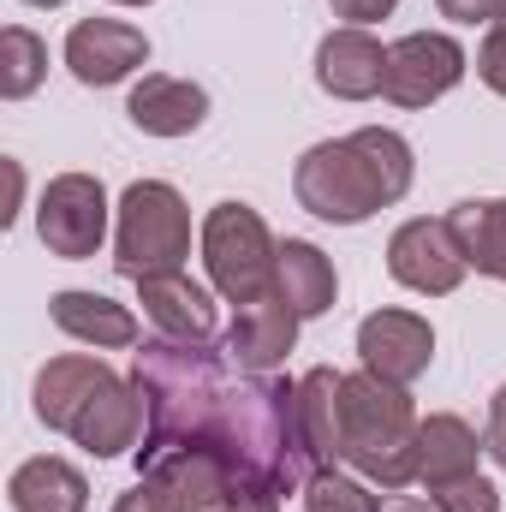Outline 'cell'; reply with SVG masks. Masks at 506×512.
<instances>
[{
  "label": "cell",
  "mask_w": 506,
  "mask_h": 512,
  "mask_svg": "<svg viewBox=\"0 0 506 512\" xmlns=\"http://www.w3.org/2000/svg\"><path fill=\"white\" fill-rule=\"evenodd\" d=\"M411 179H417L411 143L387 126H364L352 137H328V143L304 149L292 191H298V209H310L316 221L358 227L376 209H393L411 191Z\"/></svg>",
  "instance_id": "cell-1"
},
{
  "label": "cell",
  "mask_w": 506,
  "mask_h": 512,
  "mask_svg": "<svg viewBox=\"0 0 506 512\" xmlns=\"http://www.w3.org/2000/svg\"><path fill=\"white\" fill-rule=\"evenodd\" d=\"M381 512H429V507H381Z\"/></svg>",
  "instance_id": "cell-32"
},
{
  "label": "cell",
  "mask_w": 506,
  "mask_h": 512,
  "mask_svg": "<svg viewBox=\"0 0 506 512\" xmlns=\"http://www.w3.org/2000/svg\"><path fill=\"white\" fill-rule=\"evenodd\" d=\"M453 233L465 245V262L489 280H506V197H483V203H459L453 215Z\"/></svg>",
  "instance_id": "cell-21"
},
{
  "label": "cell",
  "mask_w": 506,
  "mask_h": 512,
  "mask_svg": "<svg viewBox=\"0 0 506 512\" xmlns=\"http://www.w3.org/2000/svg\"><path fill=\"white\" fill-rule=\"evenodd\" d=\"M143 429H149L143 393L114 376V382L96 387V399L78 411V423H72V441H78L90 459H120V453H131V447L143 441Z\"/></svg>",
  "instance_id": "cell-14"
},
{
  "label": "cell",
  "mask_w": 506,
  "mask_h": 512,
  "mask_svg": "<svg viewBox=\"0 0 506 512\" xmlns=\"http://www.w3.org/2000/svg\"><path fill=\"white\" fill-rule=\"evenodd\" d=\"M381 78H387V48L370 30L340 24L316 42V84L334 102H370V96H381Z\"/></svg>",
  "instance_id": "cell-12"
},
{
  "label": "cell",
  "mask_w": 506,
  "mask_h": 512,
  "mask_svg": "<svg viewBox=\"0 0 506 512\" xmlns=\"http://www.w3.org/2000/svg\"><path fill=\"white\" fill-rule=\"evenodd\" d=\"M417 405L411 393L381 382L370 370L340 382V459L376 483V489H405L417 483Z\"/></svg>",
  "instance_id": "cell-2"
},
{
  "label": "cell",
  "mask_w": 506,
  "mask_h": 512,
  "mask_svg": "<svg viewBox=\"0 0 506 512\" xmlns=\"http://www.w3.org/2000/svg\"><path fill=\"white\" fill-rule=\"evenodd\" d=\"M126 114L143 137H185V131H197L209 120V96H203V84H191V78L149 72V78L131 90Z\"/></svg>",
  "instance_id": "cell-16"
},
{
  "label": "cell",
  "mask_w": 506,
  "mask_h": 512,
  "mask_svg": "<svg viewBox=\"0 0 506 512\" xmlns=\"http://www.w3.org/2000/svg\"><path fill=\"white\" fill-rule=\"evenodd\" d=\"M6 501H12V512H84L90 507V483H84L78 465L42 453V459H24L12 471Z\"/></svg>",
  "instance_id": "cell-19"
},
{
  "label": "cell",
  "mask_w": 506,
  "mask_h": 512,
  "mask_svg": "<svg viewBox=\"0 0 506 512\" xmlns=\"http://www.w3.org/2000/svg\"><path fill=\"white\" fill-rule=\"evenodd\" d=\"M477 78H483L495 96H506V18L489 24V36H483V48H477Z\"/></svg>",
  "instance_id": "cell-26"
},
{
  "label": "cell",
  "mask_w": 506,
  "mask_h": 512,
  "mask_svg": "<svg viewBox=\"0 0 506 512\" xmlns=\"http://www.w3.org/2000/svg\"><path fill=\"white\" fill-rule=\"evenodd\" d=\"M429 507L435 512H501V489H495L483 471H471V477H459V483L429 489Z\"/></svg>",
  "instance_id": "cell-25"
},
{
  "label": "cell",
  "mask_w": 506,
  "mask_h": 512,
  "mask_svg": "<svg viewBox=\"0 0 506 512\" xmlns=\"http://www.w3.org/2000/svg\"><path fill=\"white\" fill-rule=\"evenodd\" d=\"M102 382H114V370H108L102 358H90V352H66V358H48V364L36 370V417H42L48 429L72 435L78 411L96 399V387H102Z\"/></svg>",
  "instance_id": "cell-15"
},
{
  "label": "cell",
  "mask_w": 506,
  "mask_h": 512,
  "mask_svg": "<svg viewBox=\"0 0 506 512\" xmlns=\"http://www.w3.org/2000/svg\"><path fill=\"white\" fill-rule=\"evenodd\" d=\"M387 274L399 286L423 292V298H447V292H459V280L471 274V262H465V245H459L453 221L417 215V221H405L387 239Z\"/></svg>",
  "instance_id": "cell-7"
},
{
  "label": "cell",
  "mask_w": 506,
  "mask_h": 512,
  "mask_svg": "<svg viewBox=\"0 0 506 512\" xmlns=\"http://www.w3.org/2000/svg\"><path fill=\"white\" fill-rule=\"evenodd\" d=\"M24 6H66V0H24Z\"/></svg>",
  "instance_id": "cell-31"
},
{
  "label": "cell",
  "mask_w": 506,
  "mask_h": 512,
  "mask_svg": "<svg viewBox=\"0 0 506 512\" xmlns=\"http://www.w3.org/2000/svg\"><path fill=\"white\" fill-rule=\"evenodd\" d=\"M143 60H149V36L137 24H126V18H84L66 36V66L90 90H108V84L131 78Z\"/></svg>",
  "instance_id": "cell-10"
},
{
  "label": "cell",
  "mask_w": 506,
  "mask_h": 512,
  "mask_svg": "<svg viewBox=\"0 0 506 512\" xmlns=\"http://www.w3.org/2000/svg\"><path fill=\"white\" fill-rule=\"evenodd\" d=\"M48 316H54L60 334H72V340H84L96 352H126V346H137V316H131L126 304L102 298V292H54L48 298Z\"/></svg>",
  "instance_id": "cell-17"
},
{
  "label": "cell",
  "mask_w": 506,
  "mask_h": 512,
  "mask_svg": "<svg viewBox=\"0 0 506 512\" xmlns=\"http://www.w3.org/2000/svg\"><path fill=\"white\" fill-rule=\"evenodd\" d=\"M114 6H149V0H114Z\"/></svg>",
  "instance_id": "cell-33"
},
{
  "label": "cell",
  "mask_w": 506,
  "mask_h": 512,
  "mask_svg": "<svg viewBox=\"0 0 506 512\" xmlns=\"http://www.w3.org/2000/svg\"><path fill=\"white\" fill-rule=\"evenodd\" d=\"M203 268L215 280V292L239 310L274 292L280 280V245L274 233L262 227L251 203H215L209 221H203Z\"/></svg>",
  "instance_id": "cell-4"
},
{
  "label": "cell",
  "mask_w": 506,
  "mask_h": 512,
  "mask_svg": "<svg viewBox=\"0 0 506 512\" xmlns=\"http://www.w3.org/2000/svg\"><path fill=\"white\" fill-rule=\"evenodd\" d=\"M280 298L310 322V316H328L334 310V292H340V274H334V262L316 251L310 239H286L280 245Z\"/></svg>",
  "instance_id": "cell-20"
},
{
  "label": "cell",
  "mask_w": 506,
  "mask_h": 512,
  "mask_svg": "<svg viewBox=\"0 0 506 512\" xmlns=\"http://www.w3.org/2000/svg\"><path fill=\"white\" fill-rule=\"evenodd\" d=\"M137 471L149 483H161L179 512H221L233 495V465L209 447H161V453H137Z\"/></svg>",
  "instance_id": "cell-11"
},
{
  "label": "cell",
  "mask_w": 506,
  "mask_h": 512,
  "mask_svg": "<svg viewBox=\"0 0 506 512\" xmlns=\"http://www.w3.org/2000/svg\"><path fill=\"white\" fill-rule=\"evenodd\" d=\"M483 447L506 471V387H495V399H489V435H483Z\"/></svg>",
  "instance_id": "cell-29"
},
{
  "label": "cell",
  "mask_w": 506,
  "mask_h": 512,
  "mask_svg": "<svg viewBox=\"0 0 506 512\" xmlns=\"http://www.w3.org/2000/svg\"><path fill=\"white\" fill-rule=\"evenodd\" d=\"M358 358H364L370 376L411 387L435 358V328L417 310H376V316L358 322Z\"/></svg>",
  "instance_id": "cell-8"
},
{
  "label": "cell",
  "mask_w": 506,
  "mask_h": 512,
  "mask_svg": "<svg viewBox=\"0 0 506 512\" xmlns=\"http://www.w3.org/2000/svg\"><path fill=\"white\" fill-rule=\"evenodd\" d=\"M191 256V209L167 179H137L120 197V233H114V268L126 280L173 274Z\"/></svg>",
  "instance_id": "cell-3"
},
{
  "label": "cell",
  "mask_w": 506,
  "mask_h": 512,
  "mask_svg": "<svg viewBox=\"0 0 506 512\" xmlns=\"http://www.w3.org/2000/svg\"><path fill=\"white\" fill-rule=\"evenodd\" d=\"M137 304H143V316H149L167 340H215V328H221V310H215L209 286H197L185 268H173V274H143V280H137Z\"/></svg>",
  "instance_id": "cell-13"
},
{
  "label": "cell",
  "mask_w": 506,
  "mask_h": 512,
  "mask_svg": "<svg viewBox=\"0 0 506 512\" xmlns=\"http://www.w3.org/2000/svg\"><path fill=\"white\" fill-rule=\"evenodd\" d=\"M304 512H381V495H370L364 477H340L328 465L304 483Z\"/></svg>",
  "instance_id": "cell-24"
},
{
  "label": "cell",
  "mask_w": 506,
  "mask_h": 512,
  "mask_svg": "<svg viewBox=\"0 0 506 512\" xmlns=\"http://www.w3.org/2000/svg\"><path fill=\"white\" fill-rule=\"evenodd\" d=\"M465 48L441 30H417V36H399L387 48V78H381V96L393 108H429L441 102L459 78H465Z\"/></svg>",
  "instance_id": "cell-6"
},
{
  "label": "cell",
  "mask_w": 506,
  "mask_h": 512,
  "mask_svg": "<svg viewBox=\"0 0 506 512\" xmlns=\"http://www.w3.org/2000/svg\"><path fill=\"white\" fill-rule=\"evenodd\" d=\"M435 6L453 24H501L506 18V0H435Z\"/></svg>",
  "instance_id": "cell-28"
},
{
  "label": "cell",
  "mask_w": 506,
  "mask_h": 512,
  "mask_svg": "<svg viewBox=\"0 0 506 512\" xmlns=\"http://www.w3.org/2000/svg\"><path fill=\"white\" fill-rule=\"evenodd\" d=\"M36 233H42L48 256H66V262L96 256L102 239H108V191H102V179H90V173L48 179V191L36 203Z\"/></svg>",
  "instance_id": "cell-5"
},
{
  "label": "cell",
  "mask_w": 506,
  "mask_h": 512,
  "mask_svg": "<svg viewBox=\"0 0 506 512\" xmlns=\"http://www.w3.org/2000/svg\"><path fill=\"white\" fill-rule=\"evenodd\" d=\"M328 6H334V18H346V24H358V30H364V24L387 18L399 0H328Z\"/></svg>",
  "instance_id": "cell-30"
},
{
  "label": "cell",
  "mask_w": 506,
  "mask_h": 512,
  "mask_svg": "<svg viewBox=\"0 0 506 512\" xmlns=\"http://www.w3.org/2000/svg\"><path fill=\"white\" fill-rule=\"evenodd\" d=\"M477 453H489V447H477V429L465 417L435 411V417L417 423V483L423 489H441V483L471 477L477 471Z\"/></svg>",
  "instance_id": "cell-18"
},
{
  "label": "cell",
  "mask_w": 506,
  "mask_h": 512,
  "mask_svg": "<svg viewBox=\"0 0 506 512\" xmlns=\"http://www.w3.org/2000/svg\"><path fill=\"white\" fill-rule=\"evenodd\" d=\"M340 370H310L298 376V417H304V441L316 453V465L328 471L340 459Z\"/></svg>",
  "instance_id": "cell-22"
},
{
  "label": "cell",
  "mask_w": 506,
  "mask_h": 512,
  "mask_svg": "<svg viewBox=\"0 0 506 512\" xmlns=\"http://www.w3.org/2000/svg\"><path fill=\"white\" fill-rule=\"evenodd\" d=\"M114 512H179V501H173V495H167L161 483H149V477H137V483H131L126 495L114 501Z\"/></svg>",
  "instance_id": "cell-27"
},
{
  "label": "cell",
  "mask_w": 506,
  "mask_h": 512,
  "mask_svg": "<svg viewBox=\"0 0 506 512\" xmlns=\"http://www.w3.org/2000/svg\"><path fill=\"white\" fill-rule=\"evenodd\" d=\"M298 310L280 298V286L268 292V298H256V304H239L233 310V328H227V358H233V370H245V376H274L280 364H286V352L298 346Z\"/></svg>",
  "instance_id": "cell-9"
},
{
  "label": "cell",
  "mask_w": 506,
  "mask_h": 512,
  "mask_svg": "<svg viewBox=\"0 0 506 512\" xmlns=\"http://www.w3.org/2000/svg\"><path fill=\"white\" fill-rule=\"evenodd\" d=\"M42 78H48V42L24 24H6L0 30V96L24 102V96H36Z\"/></svg>",
  "instance_id": "cell-23"
}]
</instances>
